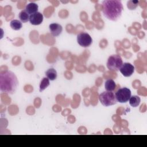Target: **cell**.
Wrapping results in <instances>:
<instances>
[{"label": "cell", "instance_id": "obj_1", "mask_svg": "<svg viewBox=\"0 0 147 147\" xmlns=\"http://www.w3.org/2000/svg\"><path fill=\"white\" fill-rule=\"evenodd\" d=\"M123 6L118 0H106L102 2V11L107 19L111 21L117 20L121 16Z\"/></svg>", "mask_w": 147, "mask_h": 147}, {"label": "cell", "instance_id": "obj_2", "mask_svg": "<svg viewBox=\"0 0 147 147\" xmlns=\"http://www.w3.org/2000/svg\"><path fill=\"white\" fill-rule=\"evenodd\" d=\"M18 81L14 72L5 71L0 74V90L9 94H14L17 88Z\"/></svg>", "mask_w": 147, "mask_h": 147}, {"label": "cell", "instance_id": "obj_3", "mask_svg": "<svg viewBox=\"0 0 147 147\" xmlns=\"http://www.w3.org/2000/svg\"><path fill=\"white\" fill-rule=\"evenodd\" d=\"M99 99L104 106H110L117 103L115 94L112 91H105L99 95Z\"/></svg>", "mask_w": 147, "mask_h": 147}, {"label": "cell", "instance_id": "obj_4", "mask_svg": "<svg viewBox=\"0 0 147 147\" xmlns=\"http://www.w3.org/2000/svg\"><path fill=\"white\" fill-rule=\"evenodd\" d=\"M123 64L122 59L119 55H113L110 56L107 62V68L111 71H118Z\"/></svg>", "mask_w": 147, "mask_h": 147}, {"label": "cell", "instance_id": "obj_5", "mask_svg": "<svg viewBox=\"0 0 147 147\" xmlns=\"http://www.w3.org/2000/svg\"><path fill=\"white\" fill-rule=\"evenodd\" d=\"M115 95L117 102L120 103H126L129 101L131 96V91L126 87L120 88L115 92Z\"/></svg>", "mask_w": 147, "mask_h": 147}, {"label": "cell", "instance_id": "obj_6", "mask_svg": "<svg viewBox=\"0 0 147 147\" xmlns=\"http://www.w3.org/2000/svg\"><path fill=\"white\" fill-rule=\"evenodd\" d=\"M78 43L83 47H88L92 44V40L90 35L86 32H81L77 35Z\"/></svg>", "mask_w": 147, "mask_h": 147}, {"label": "cell", "instance_id": "obj_7", "mask_svg": "<svg viewBox=\"0 0 147 147\" xmlns=\"http://www.w3.org/2000/svg\"><path fill=\"white\" fill-rule=\"evenodd\" d=\"M134 67L131 64L125 63L122 64L119 71L124 76L129 77L134 73Z\"/></svg>", "mask_w": 147, "mask_h": 147}, {"label": "cell", "instance_id": "obj_8", "mask_svg": "<svg viewBox=\"0 0 147 147\" xmlns=\"http://www.w3.org/2000/svg\"><path fill=\"white\" fill-rule=\"evenodd\" d=\"M43 15L40 12H36L31 15L29 17V22L33 25H38L43 21Z\"/></svg>", "mask_w": 147, "mask_h": 147}, {"label": "cell", "instance_id": "obj_9", "mask_svg": "<svg viewBox=\"0 0 147 147\" xmlns=\"http://www.w3.org/2000/svg\"><path fill=\"white\" fill-rule=\"evenodd\" d=\"M49 28L51 34L55 37L59 36L63 30V28L61 25L57 23L51 24L49 26Z\"/></svg>", "mask_w": 147, "mask_h": 147}, {"label": "cell", "instance_id": "obj_10", "mask_svg": "<svg viewBox=\"0 0 147 147\" xmlns=\"http://www.w3.org/2000/svg\"><path fill=\"white\" fill-rule=\"evenodd\" d=\"M38 9V5L34 2H30L25 7V10L29 15L37 12Z\"/></svg>", "mask_w": 147, "mask_h": 147}, {"label": "cell", "instance_id": "obj_11", "mask_svg": "<svg viewBox=\"0 0 147 147\" xmlns=\"http://www.w3.org/2000/svg\"><path fill=\"white\" fill-rule=\"evenodd\" d=\"M105 88L107 91H113L116 88V84L113 79H108L105 83Z\"/></svg>", "mask_w": 147, "mask_h": 147}, {"label": "cell", "instance_id": "obj_12", "mask_svg": "<svg viewBox=\"0 0 147 147\" xmlns=\"http://www.w3.org/2000/svg\"><path fill=\"white\" fill-rule=\"evenodd\" d=\"M45 75L47 78H48L51 80H54L57 78V74L56 71L53 68H49L45 72Z\"/></svg>", "mask_w": 147, "mask_h": 147}, {"label": "cell", "instance_id": "obj_13", "mask_svg": "<svg viewBox=\"0 0 147 147\" xmlns=\"http://www.w3.org/2000/svg\"><path fill=\"white\" fill-rule=\"evenodd\" d=\"M129 104L131 106L136 107H137L141 102V99L137 95H133L131 96L129 99Z\"/></svg>", "mask_w": 147, "mask_h": 147}, {"label": "cell", "instance_id": "obj_14", "mask_svg": "<svg viewBox=\"0 0 147 147\" xmlns=\"http://www.w3.org/2000/svg\"><path fill=\"white\" fill-rule=\"evenodd\" d=\"M19 18L20 20V21L23 22V23H25L27 22L28 21H29V17L30 16L28 14V13L26 11L25 9L22 10L20 13H19Z\"/></svg>", "mask_w": 147, "mask_h": 147}, {"label": "cell", "instance_id": "obj_15", "mask_svg": "<svg viewBox=\"0 0 147 147\" xmlns=\"http://www.w3.org/2000/svg\"><path fill=\"white\" fill-rule=\"evenodd\" d=\"M10 27L14 30H18L21 29L22 24L21 22L18 20H13L10 22Z\"/></svg>", "mask_w": 147, "mask_h": 147}, {"label": "cell", "instance_id": "obj_16", "mask_svg": "<svg viewBox=\"0 0 147 147\" xmlns=\"http://www.w3.org/2000/svg\"><path fill=\"white\" fill-rule=\"evenodd\" d=\"M49 79L48 78H44L40 84V92H42L49 85Z\"/></svg>", "mask_w": 147, "mask_h": 147}, {"label": "cell", "instance_id": "obj_17", "mask_svg": "<svg viewBox=\"0 0 147 147\" xmlns=\"http://www.w3.org/2000/svg\"><path fill=\"white\" fill-rule=\"evenodd\" d=\"M138 1H130L127 2V7L130 10H133L138 6Z\"/></svg>", "mask_w": 147, "mask_h": 147}]
</instances>
